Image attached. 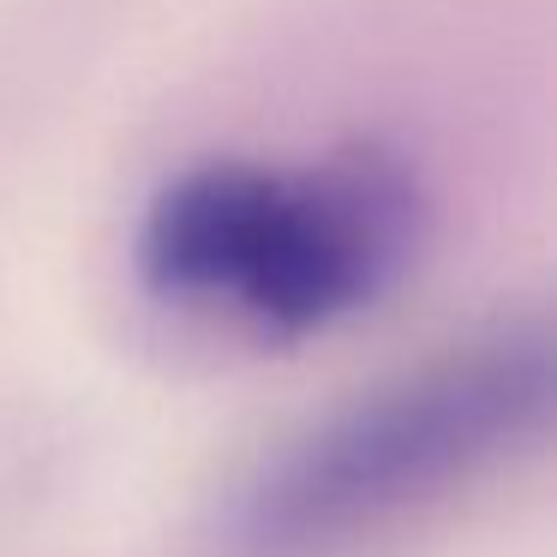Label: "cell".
<instances>
[{
  "instance_id": "cell-1",
  "label": "cell",
  "mask_w": 557,
  "mask_h": 557,
  "mask_svg": "<svg viewBox=\"0 0 557 557\" xmlns=\"http://www.w3.org/2000/svg\"><path fill=\"white\" fill-rule=\"evenodd\" d=\"M420 246V193L377 150L198 162L138 222V282L174 312L294 342L377 306Z\"/></svg>"
},
{
  "instance_id": "cell-2",
  "label": "cell",
  "mask_w": 557,
  "mask_h": 557,
  "mask_svg": "<svg viewBox=\"0 0 557 557\" xmlns=\"http://www.w3.org/2000/svg\"><path fill=\"white\" fill-rule=\"evenodd\" d=\"M545 408L552 354L540 330L456 348L282 449L246 485L234 545L246 557H336L516 456L540 437Z\"/></svg>"
}]
</instances>
